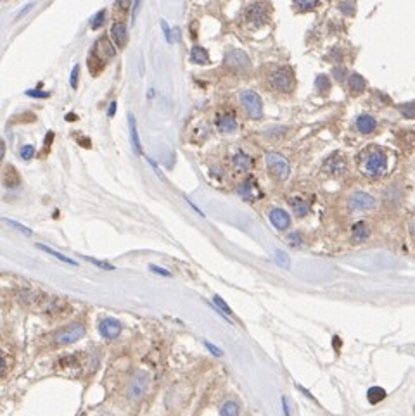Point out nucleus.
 <instances>
[{"label": "nucleus", "instance_id": "nucleus-19", "mask_svg": "<svg viewBox=\"0 0 415 416\" xmlns=\"http://www.w3.org/2000/svg\"><path fill=\"white\" fill-rule=\"evenodd\" d=\"M128 126H130V138H131V145H134V150L135 154H140L142 152V145H140V140H139V133H137V123H135V116L128 114Z\"/></svg>", "mask_w": 415, "mask_h": 416}, {"label": "nucleus", "instance_id": "nucleus-40", "mask_svg": "<svg viewBox=\"0 0 415 416\" xmlns=\"http://www.w3.org/2000/svg\"><path fill=\"white\" fill-rule=\"evenodd\" d=\"M204 346H206V349H208V351H210L211 354H215L216 358H220L221 354H223V352L220 351L218 347H216V346H213V344H210V342H204Z\"/></svg>", "mask_w": 415, "mask_h": 416}, {"label": "nucleus", "instance_id": "nucleus-31", "mask_svg": "<svg viewBox=\"0 0 415 416\" xmlns=\"http://www.w3.org/2000/svg\"><path fill=\"white\" fill-rule=\"evenodd\" d=\"M4 221H6L7 225H11L12 228L20 230L21 233H25V235H31V233H33V231H31L30 228H26V226H23L21 223H17V221H12V220H9V218H6V220H4Z\"/></svg>", "mask_w": 415, "mask_h": 416}, {"label": "nucleus", "instance_id": "nucleus-20", "mask_svg": "<svg viewBox=\"0 0 415 416\" xmlns=\"http://www.w3.org/2000/svg\"><path fill=\"white\" fill-rule=\"evenodd\" d=\"M348 87H350L351 93H355V95H358V93H362L363 90H365V80H363L362 74L353 73L351 76L348 78Z\"/></svg>", "mask_w": 415, "mask_h": 416}, {"label": "nucleus", "instance_id": "nucleus-34", "mask_svg": "<svg viewBox=\"0 0 415 416\" xmlns=\"http://www.w3.org/2000/svg\"><path fill=\"white\" fill-rule=\"evenodd\" d=\"M213 301H215V304L218 306L225 314H232V309H230V307H229V304H227V302H225V301H221L218 295H215V297H213Z\"/></svg>", "mask_w": 415, "mask_h": 416}, {"label": "nucleus", "instance_id": "nucleus-18", "mask_svg": "<svg viewBox=\"0 0 415 416\" xmlns=\"http://www.w3.org/2000/svg\"><path fill=\"white\" fill-rule=\"evenodd\" d=\"M289 206L292 207V212H294L298 218H303V216L308 214V211H310L308 202L303 201L301 197H292V199H289Z\"/></svg>", "mask_w": 415, "mask_h": 416}, {"label": "nucleus", "instance_id": "nucleus-33", "mask_svg": "<svg viewBox=\"0 0 415 416\" xmlns=\"http://www.w3.org/2000/svg\"><path fill=\"white\" fill-rule=\"evenodd\" d=\"M33 155H35V147H33V145H25V147H21V157L25 161H30Z\"/></svg>", "mask_w": 415, "mask_h": 416}, {"label": "nucleus", "instance_id": "nucleus-11", "mask_svg": "<svg viewBox=\"0 0 415 416\" xmlns=\"http://www.w3.org/2000/svg\"><path fill=\"white\" fill-rule=\"evenodd\" d=\"M324 171L332 174V176H341V174L346 173V161L339 157V155H334V157H331L325 163Z\"/></svg>", "mask_w": 415, "mask_h": 416}, {"label": "nucleus", "instance_id": "nucleus-3", "mask_svg": "<svg viewBox=\"0 0 415 416\" xmlns=\"http://www.w3.org/2000/svg\"><path fill=\"white\" fill-rule=\"evenodd\" d=\"M267 168H268V171H270L277 180H280V182L287 180L291 174L289 161H287L282 154H277V152L267 154Z\"/></svg>", "mask_w": 415, "mask_h": 416}, {"label": "nucleus", "instance_id": "nucleus-6", "mask_svg": "<svg viewBox=\"0 0 415 416\" xmlns=\"http://www.w3.org/2000/svg\"><path fill=\"white\" fill-rule=\"evenodd\" d=\"M248 21L254 26H263L268 21V16H270V11H268V6L263 2H254L248 7Z\"/></svg>", "mask_w": 415, "mask_h": 416}, {"label": "nucleus", "instance_id": "nucleus-5", "mask_svg": "<svg viewBox=\"0 0 415 416\" xmlns=\"http://www.w3.org/2000/svg\"><path fill=\"white\" fill-rule=\"evenodd\" d=\"M240 102H242L248 114L254 117V120H259V117L263 116V102L258 93L251 92V90H246V92H242V95H240Z\"/></svg>", "mask_w": 415, "mask_h": 416}, {"label": "nucleus", "instance_id": "nucleus-12", "mask_svg": "<svg viewBox=\"0 0 415 416\" xmlns=\"http://www.w3.org/2000/svg\"><path fill=\"white\" fill-rule=\"evenodd\" d=\"M239 193L242 195L246 201H256V199L261 197V192H259V187L256 185L253 178H248L242 185L239 187Z\"/></svg>", "mask_w": 415, "mask_h": 416}, {"label": "nucleus", "instance_id": "nucleus-9", "mask_svg": "<svg viewBox=\"0 0 415 416\" xmlns=\"http://www.w3.org/2000/svg\"><path fill=\"white\" fill-rule=\"evenodd\" d=\"M99 333L102 335L104 339H116L118 335L121 333V323L115 318H104L101 323H99Z\"/></svg>", "mask_w": 415, "mask_h": 416}, {"label": "nucleus", "instance_id": "nucleus-35", "mask_svg": "<svg viewBox=\"0 0 415 416\" xmlns=\"http://www.w3.org/2000/svg\"><path fill=\"white\" fill-rule=\"evenodd\" d=\"M88 263H92V264H96V266L99 268H102V269H107V271H111V269H115V266L109 263H104V261H99V259H93V257H85Z\"/></svg>", "mask_w": 415, "mask_h": 416}, {"label": "nucleus", "instance_id": "nucleus-42", "mask_svg": "<svg viewBox=\"0 0 415 416\" xmlns=\"http://www.w3.org/2000/svg\"><path fill=\"white\" fill-rule=\"evenodd\" d=\"M28 95L30 97H39V98H42V97H49V93H45V92H39V90H28Z\"/></svg>", "mask_w": 415, "mask_h": 416}, {"label": "nucleus", "instance_id": "nucleus-7", "mask_svg": "<svg viewBox=\"0 0 415 416\" xmlns=\"http://www.w3.org/2000/svg\"><path fill=\"white\" fill-rule=\"evenodd\" d=\"M225 63L230 69L237 71V73H244V71L249 69V66H251V61L244 52L240 50H232L227 54V59H225Z\"/></svg>", "mask_w": 415, "mask_h": 416}, {"label": "nucleus", "instance_id": "nucleus-13", "mask_svg": "<svg viewBox=\"0 0 415 416\" xmlns=\"http://www.w3.org/2000/svg\"><path fill=\"white\" fill-rule=\"evenodd\" d=\"M111 36H112V42L121 49V47H125L126 42H128V30H126L123 23H115L111 28Z\"/></svg>", "mask_w": 415, "mask_h": 416}, {"label": "nucleus", "instance_id": "nucleus-41", "mask_svg": "<svg viewBox=\"0 0 415 416\" xmlns=\"http://www.w3.org/2000/svg\"><path fill=\"white\" fill-rule=\"evenodd\" d=\"M341 11L344 14H353V11H355V6H353V2H343L341 4Z\"/></svg>", "mask_w": 415, "mask_h": 416}, {"label": "nucleus", "instance_id": "nucleus-26", "mask_svg": "<svg viewBox=\"0 0 415 416\" xmlns=\"http://www.w3.org/2000/svg\"><path fill=\"white\" fill-rule=\"evenodd\" d=\"M400 112H402V116L407 117V120H415V102L402 104V106H400Z\"/></svg>", "mask_w": 415, "mask_h": 416}, {"label": "nucleus", "instance_id": "nucleus-37", "mask_svg": "<svg viewBox=\"0 0 415 416\" xmlns=\"http://www.w3.org/2000/svg\"><path fill=\"white\" fill-rule=\"evenodd\" d=\"M289 244L294 245V247H299V245L303 244V240H301V235L296 233V231H294V233H291L289 235Z\"/></svg>", "mask_w": 415, "mask_h": 416}, {"label": "nucleus", "instance_id": "nucleus-32", "mask_svg": "<svg viewBox=\"0 0 415 416\" xmlns=\"http://www.w3.org/2000/svg\"><path fill=\"white\" fill-rule=\"evenodd\" d=\"M104 21H106V11H99L96 14V17L92 19V28H99L104 25Z\"/></svg>", "mask_w": 415, "mask_h": 416}, {"label": "nucleus", "instance_id": "nucleus-24", "mask_svg": "<svg viewBox=\"0 0 415 416\" xmlns=\"http://www.w3.org/2000/svg\"><path fill=\"white\" fill-rule=\"evenodd\" d=\"M367 397H369V401L372 404H377L386 397V390L381 389V387H372V389L369 390V394H367Z\"/></svg>", "mask_w": 415, "mask_h": 416}, {"label": "nucleus", "instance_id": "nucleus-23", "mask_svg": "<svg viewBox=\"0 0 415 416\" xmlns=\"http://www.w3.org/2000/svg\"><path fill=\"white\" fill-rule=\"evenodd\" d=\"M239 413H240V408L235 401H227V403H223V406H221L220 409V416H239Z\"/></svg>", "mask_w": 415, "mask_h": 416}, {"label": "nucleus", "instance_id": "nucleus-14", "mask_svg": "<svg viewBox=\"0 0 415 416\" xmlns=\"http://www.w3.org/2000/svg\"><path fill=\"white\" fill-rule=\"evenodd\" d=\"M237 128H239L237 120H235L232 112H225V114H221L218 117V130L221 133H234Z\"/></svg>", "mask_w": 415, "mask_h": 416}, {"label": "nucleus", "instance_id": "nucleus-39", "mask_svg": "<svg viewBox=\"0 0 415 416\" xmlns=\"http://www.w3.org/2000/svg\"><path fill=\"white\" fill-rule=\"evenodd\" d=\"M149 269L153 273H158V275H163V276H172V273L168 271V269H163V268H159V266H154V264H150Z\"/></svg>", "mask_w": 415, "mask_h": 416}, {"label": "nucleus", "instance_id": "nucleus-28", "mask_svg": "<svg viewBox=\"0 0 415 416\" xmlns=\"http://www.w3.org/2000/svg\"><path fill=\"white\" fill-rule=\"evenodd\" d=\"M294 4L301 11H311L313 7H317L318 0H294Z\"/></svg>", "mask_w": 415, "mask_h": 416}, {"label": "nucleus", "instance_id": "nucleus-43", "mask_svg": "<svg viewBox=\"0 0 415 416\" xmlns=\"http://www.w3.org/2000/svg\"><path fill=\"white\" fill-rule=\"evenodd\" d=\"M282 411H284V416H291V413H289V404H287L286 397H282Z\"/></svg>", "mask_w": 415, "mask_h": 416}, {"label": "nucleus", "instance_id": "nucleus-15", "mask_svg": "<svg viewBox=\"0 0 415 416\" xmlns=\"http://www.w3.org/2000/svg\"><path fill=\"white\" fill-rule=\"evenodd\" d=\"M356 128L360 133L363 135H369L372 133L375 128H377V121H375V117L374 116H370V114H362L360 117L356 120Z\"/></svg>", "mask_w": 415, "mask_h": 416}, {"label": "nucleus", "instance_id": "nucleus-16", "mask_svg": "<svg viewBox=\"0 0 415 416\" xmlns=\"http://www.w3.org/2000/svg\"><path fill=\"white\" fill-rule=\"evenodd\" d=\"M232 166L237 169V171H248V169L253 166V159L249 157L248 154H244L242 150H239L232 157Z\"/></svg>", "mask_w": 415, "mask_h": 416}, {"label": "nucleus", "instance_id": "nucleus-44", "mask_svg": "<svg viewBox=\"0 0 415 416\" xmlns=\"http://www.w3.org/2000/svg\"><path fill=\"white\" fill-rule=\"evenodd\" d=\"M139 6H140V0H135V4H134V11H131V17H137V12H139Z\"/></svg>", "mask_w": 415, "mask_h": 416}, {"label": "nucleus", "instance_id": "nucleus-1", "mask_svg": "<svg viewBox=\"0 0 415 416\" xmlns=\"http://www.w3.org/2000/svg\"><path fill=\"white\" fill-rule=\"evenodd\" d=\"M358 168L365 176L379 178L388 168V155H386L383 149L369 147L367 150H363L360 157H358Z\"/></svg>", "mask_w": 415, "mask_h": 416}, {"label": "nucleus", "instance_id": "nucleus-38", "mask_svg": "<svg viewBox=\"0 0 415 416\" xmlns=\"http://www.w3.org/2000/svg\"><path fill=\"white\" fill-rule=\"evenodd\" d=\"M161 28H163V33H164V36H166V40L172 44L173 42V35H172V30H169V26H168V23L166 21H161Z\"/></svg>", "mask_w": 415, "mask_h": 416}, {"label": "nucleus", "instance_id": "nucleus-17", "mask_svg": "<svg viewBox=\"0 0 415 416\" xmlns=\"http://www.w3.org/2000/svg\"><path fill=\"white\" fill-rule=\"evenodd\" d=\"M369 235H370V230H369V226H367V223L358 221V223L353 225V228H351L353 242H365V240L369 239Z\"/></svg>", "mask_w": 415, "mask_h": 416}, {"label": "nucleus", "instance_id": "nucleus-47", "mask_svg": "<svg viewBox=\"0 0 415 416\" xmlns=\"http://www.w3.org/2000/svg\"><path fill=\"white\" fill-rule=\"evenodd\" d=\"M412 231H413V233H415V221H413V223H412Z\"/></svg>", "mask_w": 415, "mask_h": 416}, {"label": "nucleus", "instance_id": "nucleus-22", "mask_svg": "<svg viewBox=\"0 0 415 416\" xmlns=\"http://www.w3.org/2000/svg\"><path fill=\"white\" fill-rule=\"evenodd\" d=\"M191 59L194 61L196 64H208V63H210V55H208V52L202 49V47H194V49L191 50Z\"/></svg>", "mask_w": 415, "mask_h": 416}, {"label": "nucleus", "instance_id": "nucleus-10", "mask_svg": "<svg viewBox=\"0 0 415 416\" xmlns=\"http://www.w3.org/2000/svg\"><path fill=\"white\" fill-rule=\"evenodd\" d=\"M268 218H270V223L275 226L279 231H284L291 226V216L287 214L284 209H272L270 214H268Z\"/></svg>", "mask_w": 415, "mask_h": 416}, {"label": "nucleus", "instance_id": "nucleus-30", "mask_svg": "<svg viewBox=\"0 0 415 416\" xmlns=\"http://www.w3.org/2000/svg\"><path fill=\"white\" fill-rule=\"evenodd\" d=\"M346 69L343 68V66H336V68L332 69V76L334 80H337V82H344V80H348L346 78Z\"/></svg>", "mask_w": 415, "mask_h": 416}, {"label": "nucleus", "instance_id": "nucleus-8", "mask_svg": "<svg viewBox=\"0 0 415 416\" xmlns=\"http://www.w3.org/2000/svg\"><path fill=\"white\" fill-rule=\"evenodd\" d=\"M350 207L353 211H370L375 207V199L367 192H355L350 197Z\"/></svg>", "mask_w": 415, "mask_h": 416}, {"label": "nucleus", "instance_id": "nucleus-2", "mask_svg": "<svg viewBox=\"0 0 415 416\" xmlns=\"http://www.w3.org/2000/svg\"><path fill=\"white\" fill-rule=\"evenodd\" d=\"M268 85L275 90V92L289 93L294 88V73L289 66H280L275 68L268 74Z\"/></svg>", "mask_w": 415, "mask_h": 416}, {"label": "nucleus", "instance_id": "nucleus-45", "mask_svg": "<svg viewBox=\"0 0 415 416\" xmlns=\"http://www.w3.org/2000/svg\"><path fill=\"white\" fill-rule=\"evenodd\" d=\"M116 4H118V7L120 9H126V6H128V0H116Z\"/></svg>", "mask_w": 415, "mask_h": 416}, {"label": "nucleus", "instance_id": "nucleus-46", "mask_svg": "<svg viewBox=\"0 0 415 416\" xmlns=\"http://www.w3.org/2000/svg\"><path fill=\"white\" fill-rule=\"evenodd\" d=\"M115 112H116V102H112L111 106H109V112H107V114H109V116H115Z\"/></svg>", "mask_w": 415, "mask_h": 416}, {"label": "nucleus", "instance_id": "nucleus-29", "mask_svg": "<svg viewBox=\"0 0 415 416\" xmlns=\"http://www.w3.org/2000/svg\"><path fill=\"white\" fill-rule=\"evenodd\" d=\"M275 261L279 263V266H282V268H289L291 266L289 257H287V254L284 252V250H277V252H275Z\"/></svg>", "mask_w": 415, "mask_h": 416}, {"label": "nucleus", "instance_id": "nucleus-36", "mask_svg": "<svg viewBox=\"0 0 415 416\" xmlns=\"http://www.w3.org/2000/svg\"><path fill=\"white\" fill-rule=\"evenodd\" d=\"M78 74H80V66H74L73 73H71V78H69V83H71L73 88L78 87Z\"/></svg>", "mask_w": 415, "mask_h": 416}, {"label": "nucleus", "instance_id": "nucleus-25", "mask_svg": "<svg viewBox=\"0 0 415 416\" xmlns=\"http://www.w3.org/2000/svg\"><path fill=\"white\" fill-rule=\"evenodd\" d=\"M17 182H20V178H17V173L14 171L12 166H7L6 174H4V183H6V187H16Z\"/></svg>", "mask_w": 415, "mask_h": 416}, {"label": "nucleus", "instance_id": "nucleus-27", "mask_svg": "<svg viewBox=\"0 0 415 416\" xmlns=\"http://www.w3.org/2000/svg\"><path fill=\"white\" fill-rule=\"evenodd\" d=\"M317 90L320 93H325V92H329V88H331V82H329V78L325 76V74H320V76L317 78Z\"/></svg>", "mask_w": 415, "mask_h": 416}, {"label": "nucleus", "instance_id": "nucleus-21", "mask_svg": "<svg viewBox=\"0 0 415 416\" xmlns=\"http://www.w3.org/2000/svg\"><path fill=\"white\" fill-rule=\"evenodd\" d=\"M36 247H39V249H42V250H44V252H47V254H50V256L58 257L59 261H63V263H68V264H71V266H78V263L74 261V259H69V257H66L64 254H61V252H58V250H54V249L47 247V245H44V244H36Z\"/></svg>", "mask_w": 415, "mask_h": 416}, {"label": "nucleus", "instance_id": "nucleus-4", "mask_svg": "<svg viewBox=\"0 0 415 416\" xmlns=\"http://www.w3.org/2000/svg\"><path fill=\"white\" fill-rule=\"evenodd\" d=\"M82 337H85V327L82 323H74V325H69V327H64L54 335L55 342L63 344V346H66V344L78 342Z\"/></svg>", "mask_w": 415, "mask_h": 416}]
</instances>
